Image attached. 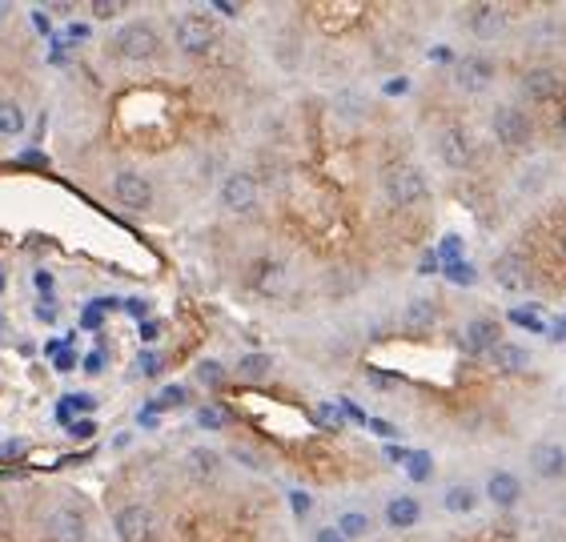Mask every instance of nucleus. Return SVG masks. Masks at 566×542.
I'll return each mask as SVG.
<instances>
[{"instance_id": "f257e3e1", "label": "nucleus", "mask_w": 566, "mask_h": 542, "mask_svg": "<svg viewBox=\"0 0 566 542\" xmlns=\"http://www.w3.org/2000/svg\"><path fill=\"white\" fill-rule=\"evenodd\" d=\"M382 193H386V201L394 209H414V205L426 201V177H422L418 165L394 161V165L382 169Z\"/></svg>"}, {"instance_id": "f03ea898", "label": "nucleus", "mask_w": 566, "mask_h": 542, "mask_svg": "<svg viewBox=\"0 0 566 542\" xmlns=\"http://www.w3.org/2000/svg\"><path fill=\"white\" fill-rule=\"evenodd\" d=\"M109 53H117L129 65H145V61H153L161 53V37H157V29L149 21H129V25H121L113 33Z\"/></svg>"}, {"instance_id": "7ed1b4c3", "label": "nucleus", "mask_w": 566, "mask_h": 542, "mask_svg": "<svg viewBox=\"0 0 566 542\" xmlns=\"http://www.w3.org/2000/svg\"><path fill=\"white\" fill-rule=\"evenodd\" d=\"M173 37H177V49L185 57H205L217 49V25L201 13H181L173 21Z\"/></svg>"}, {"instance_id": "20e7f679", "label": "nucleus", "mask_w": 566, "mask_h": 542, "mask_svg": "<svg viewBox=\"0 0 566 542\" xmlns=\"http://www.w3.org/2000/svg\"><path fill=\"white\" fill-rule=\"evenodd\" d=\"M474 157H478V149H474L470 129H462V125H446V129L438 133V161H442L450 173L470 169Z\"/></svg>"}, {"instance_id": "39448f33", "label": "nucleus", "mask_w": 566, "mask_h": 542, "mask_svg": "<svg viewBox=\"0 0 566 542\" xmlns=\"http://www.w3.org/2000/svg\"><path fill=\"white\" fill-rule=\"evenodd\" d=\"M113 526H117V538L121 542H153L157 538V514L153 506L145 502H129L113 514Z\"/></svg>"}, {"instance_id": "423d86ee", "label": "nucleus", "mask_w": 566, "mask_h": 542, "mask_svg": "<svg viewBox=\"0 0 566 542\" xmlns=\"http://www.w3.org/2000/svg\"><path fill=\"white\" fill-rule=\"evenodd\" d=\"M490 129H494L498 145H506V149H522V145H530V133H534L530 117H526L518 105H498L494 117H490Z\"/></svg>"}, {"instance_id": "0eeeda50", "label": "nucleus", "mask_w": 566, "mask_h": 542, "mask_svg": "<svg viewBox=\"0 0 566 542\" xmlns=\"http://www.w3.org/2000/svg\"><path fill=\"white\" fill-rule=\"evenodd\" d=\"M257 177L253 173H245V169H237V173H229L225 181H221V209L225 213H233V217H241V213H253L257 209Z\"/></svg>"}, {"instance_id": "6e6552de", "label": "nucleus", "mask_w": 566, "mask_h": 542, "mask_svg": "<svg viewBox=\"0 0 566 542\" xmlns=\"http://www.w3.org/2000/svg\"><path fill=\"white\" fill-rule=\"evenodd\" d=\"M89 538V518L81 506H57L45 518V542H85Z\"/></svg>"}, {"instance_id": "1a4fd4ad", "label": "nucleus", "mask_w": 566, "mask_h": 542, "mask_svg": "<svg viewBox=\"0 0 566 542\" xmlns=\"http://www.w3.org/2000/svg\"><path fill=\"white\" fill-rule=\"evenodd\" d=\"M494 286L506 294V298H522V294H530V286H534V278H530V265L518 257V253H502L498 261H494Z\"/></svg>"}, {"instance_id": "9d476101", "label": "nucleus", "mask_w": 566, "mask_h": 542, "mask_svg": "<svg viewBox=\"0 0 566 542\" xmlns=\"http://www.w3.org/2000/svg\"><path fill=\"white\" fill-rule=\"evenodd\" d=\"M113 201H117L121 209H129V213H145V209L153 205V185H149L141 173L125 169V173L113 177Z\"/></svg>"}, {"instance_id": "9b49d317", "label": "nucleus", "mask_w": 566, "mask_h": 542, "mask_svg": "<svg viewBox=\"0 0 566 542\" xmlns=\"http://www.w3.org/2000/svg\"><path fill=\"white\" fill-rule=\"evenodd\" d=\"M522 93H526L530 101H558V97L566 93V77H562L558 69L538 65V69H530V73L522 77Z\"/></svg>"}, {"instance_id": "f8f14e48", "label": "nucleus", "mask_w": 566, "mask_h": 542, "mask_svg": "<svg viewBox=\"0 0 566 542\" xmlns=\"http://www.w3.org/2000/svg\"><path fill=\"white\" fill-rule=\"evenodd\" d=\"M466 29H470V37H478V41H494V37H502V29H506V9H502V5H474V9L466 13Z\"/></svg>"}, {"instance_id": "ddd939ff", "label": "nucleus", "mask_w": 566, "mask_h": 542, "mask_svg": "<svg viewBox=\"0 0 566 542\" xmlns=\"http://www.w3.org/2000/svg\"><path fill=\"white\" fill-rule=\"evenodd\" d=\"M498 322L494 318H474V322H466V330H462V350L466 354H490L502 338H498Z\"/></svg>"}, {"instance_id": "4468645a", "label": "nucleus", "mask_w": 566, "mask_h": 542, "mask_svg": "<svg viewBox=\"0 0 566 542\" xmlns=\"http://www.w3.org/2000/svg\"><path fill=\"white\" fill-rule=\"evenodd\" d=\"M530 470L538 478H562L566 474V450L558 442H538L530 446Z\"/></svg>"}, {"instance_id": "2eb2a0df", "label": "nucleus", "mask_w": 566, "mask_h": 542, "mask_svg": "<svg viewBox=\"0 0 566 542\" xmlns=\"http://www.w3.org/2000/svg\"><path fill=\"white\" fill-rule=\"evenodd\" d=\"M185 470H189V478H193L197 486H209V482L221 474V450H213V446H193V450L185 454Z\"/></svg>"}, {"instance_id": "dca6fc26", "label": "nucleus", "mask_w": 566, "mask_h": 542, "mask_svg": "<svg viewBox=\"0 0 566 542\" xmlns=\"http://www.w3.org/2000/svg\"><path fill=\"white\" fill-rule=\"evenodd\" d=\"M454 81H458L466 93H482V89L494 81V65H490L486 57H466V61H458V69H454Z\"/></svg>"}, {"instance_id": "f3484780", "label": "nucleus", "mask_w": 566, "mask_h": 542, "mask_svg": "<svg viewBox=\"0 0 566 542\" xmlns=\"http://www.w3.org/2000/svg\"><path fill=\"white\" fill-rule=\"evenodd\" d=\"M402 326L410 334H430L438 326V302L434 298H410L402 310Z\"/></svg>"}, {"instance_id": "a211bd4d", "label": "nucleus", "mask_w": 566, "mask_h": 542, "mask_svg": "<svg viewBox=\"0 0 566 542\" xmlns=\"http://www.w3.org/2000/svg\"><path fill=\"white\" fill-rule=\"evenodd\" d=\"M486 498L498 506V510H510L518 498H522V482L510 474V470H494L486 478Z\"/></svg>"}, {"instance_id": "6ab92c4d", "label": "nucleus", "mask_w": 566, "mask_h": 542, "mask_svg": "<svg viewBox=\"0 0 566 542\" xmlns=\"http://www.w3.org/2000/svg\"><path fill=\"white\" fill-rule=\"evenodd\" d=\"M490 366H494L498 374H522V370L530 366V350H522L518 342H498V346L490 350Z\"/></svg>"}, {"instance_id": "aec40b11", "label": "nucleus", "mask_w": 566, "mask_h": 542, "mask_svg": "<svg viewBox=\"0 0 566 542\" xmlns=\"http://www.w3.org/2000/svg\"><path fill=\"white\" fill-rule=\"evenodd\" d=\"M418 518H422V506H418L414 494H398V498L386 502V522H390L394 530H410Z\"/></svg>"}, {"instance_id": "412c9836", "label": "nucleus", "mask_w": 566, "mask_h": 542, "mask_svg": "<svg viewBox=\"0 0 566 542\" xmlns=\"http://www.w3.org/2000/svg\"><path fill=\"white\" fill-rule=\"evenodd\" d=\"M269 374H273V358H269V354H241V358H237V378L261 382V378H269Z\"/></svg>"}, {"instance_id": "4be33fe9", "label": "nucleus", "mask_w": 566, "mask_h": 542, "mask_svg": "<svg viewBox=\"0 0 566 542\" xmlns=\"http://www.w3.org/2000/svg\"><path fill=\"white\" fill-rule=\"evenodd\" d=\"M442 502H446L450 514H470L478 506V490L466 486V482H454V486H446V498Z\"/></svg>"}, {"instance_id": "5701e85b", "label": "nucleus", "mask_w": 566, "mask_h": 542, "mask_svg": "<svg viewBox=\"0 0 566 542\" xmlns=\"http://www.w3.org/2000/svg\"><path fill=\"white\" fill-rule=\"evenodd\" d=\"M346 542L350 538H366L370 534V514H362V510H346V514H338V526H334Z\"/></svg>"}, {"instance_id": "b1692460", "label": "nucleus", "mask_w": 566, "mask_h": 542, "mask_svg": "<svg viewBox=\"0 0 566 542\" xmlns=\"http://www.w3.org/2000/svg\"><path fill=\"white\" fill-rule=\"evenodd\" d=\"M25 133V109L17 101H0V137Z\"/></svg>"}, {"instance_id": "393cba45", "label": "nucleus", "mask_w": 566, "mask_h": 542, "mask_svg": "<svg viewBox=\"0 0 566 542\" xmlns=\"http://www.w3.org/2000/svg\"><path fill=\"white\" fill-rule=\"evenodd\" d=\"M510 322H514L518 330L546 334V322H542V310H538V306H514V310H510Z\"/></svg>"}, {"instance_id": "a878e982", "label": "nucleus", "mask_w": 566, "mask_h": 542, "mask_svg": "<svg viewBox=\"0 0 566 542\" xmlns=\"http://www.w3.org/2000/svg\"><path fill=\"white\" fill-rule=\"evenodd\" d=\"M402 466H406V474H410L414 482H426V478L434 474V458H430L426 450H406V462H402Z\"/></svg>"}, {"instance_id": "bb28decb", "label": "nucleus", "mask_w": 566, "mask_h": 542, "mask_svg": "<svg viewBox=\"0 0 566 542\" xmlns=\"http://www.w3.org/2000/svg\"><path fill=\"white\" fill-rule=\"evenodd\" d=\"M225 378H229V374H225V366H221L217 358H209V362H197V382H201V386H209V390H221V386H225Z\"/></svg>"}, {"instance_id": "cd10ccee", "label": "nucleus", "mask_w": 566, "mask_h": 542, "mask_svg": "<svg viewBox=\"0 0 566 542\" xmlns=\"http://www.w3.org/2000/svg\"><path fill=\"white\" fill-rule=\"evenodd\" d=\"M197 426H201V430H225V426H229V410L217 406V402H209V406L197 410Z\"/></svg>"}, {"instance_id": "c85d7f7f", "label": "nucleus", "mask_w": 566, "mask_h": 542, "mask_svg": "<svg viewBox=\"0 0 566 542\" xmlns=\"http://www.w3.org/2000/svg\"><path fill=\"white\" fill-rule=\"evenodd\" d=\"M446 278H450L454 286H470V282L478 278V269H474L466 257H458V261H450V265H446Z\"/></svg>"}, {"instance_id": "c756f323", "label": "nucleus", "mask_w": 566, "mask_h": 542, "mask_svg": "<svg viewBox=\"0 0 566 542\" xmlns=\"http://www.w3.org/2000/svg\"><path fill=\"white\" fill-rule=\"evenodd\" d=\"M153 402H157V410H173V406H185L189 402V390L185 386H165L161 398H153Z\"/></svg>"}, {"instance_id": "7c9ffc66", "label": "nucleus", "mask_w": 566, "mask_h": 542, "mask_svg": "<svg viewBox=\"0 0 566 542\" xmlns=\"http://www.w3.org/2000/svg\"><path fill=\"white\" fill-rule=\"evenodd\" d=\"M318 422H322L326 430H338V426H342V406L322 402V406H318Z\"/></svg>"}, {"instance_id": "2f4dec72", "label": "nucleus", "mask_w": 566, "mask_h": 542, "mask_svg": "<svg viewBox=\"0 0 566 542\" xmlns=\"http://www.w3.org/2000/svg\"><path fill=\"white\" fill-rule=\"evenodd\" d=\"M69 434H73L77 442H85V438L97 434V422H93V418H73V422H69Z\"/></svg>"}, {"instance_id": "473e14b6", "label": "nucleus", "mask_w": 566, "mask_h": 542, "mask_svg": "<svg viewBox=\"0 0 566 542\" xmlns=\"http://www.w3.org/2000/svg\"><path fill=\"white\" fill-rule=\"evenodd\" d=\"M121 9H125V5H117V0H97L93 17H97V21H113V17H121Z\"/></svg>"}, {"instance_id": "72a5a7b5", "label": "nucleus", "mask_w": 566, "mask_h": 542, "mask_svg": "<svg viewBox=\"0 0 566 542\" xmlns=\"http://www.w3.org/2000/svg\"><path fill=\"white\" fill-rule=\"evenodd\" d=\"M33 282H37L41 298L49 302V298H53V290H57V282H53V274H49V269H37V274H33Z\"/></svg>"}, {"instance_id": "f704fd0d", "label": "nucleus", "mask_w": 566, "mask_h": 542, "mask_svg": "<svg viewBox=\"0 0 566 542\" xmlns=\"http://www.w3.org/2000/svg\"><path fill=\"white\" fill-rule=\"evenodd\" d=\"M25 454V442L21 438H13V442H0V462H17Z\"/></svg>"}, {"instance_id": "c9c22d12", "label": "nucleus", "mask_w": 566, "mask_h": 542, "mask_svg": "<svg viewBox=\"0 0 566 542\" xmlns=\"http://www.w3.org/2000/svg\"><path fill=\"white\" fill-rule=\"evenodd\" d=\"M89 37H93V29H89V25H81V21H73V25H69V37H65V41H69V45H85Z\"/></svg>"}, {"instance_id": "e433bc0d", "label": "nucleus", "mask_w": 566, "mask_h": 542, "mask_svg": "<svg viewBox=\"0 0 566 542\" xmlns=\"http://www.w3.org/2000/svg\"><path fill=\"white\" fill-rule=\"evenodd\" d=\"M33 314H37V322H49V326L57 322V306H53V302H37V310H33Z\"/></svg>"}, {"instance_id": "4c0bfd02", "label": "nucleus", "mask_w": 566, "mask_h": 542, "mask_svg": "<svg viewBox=\"0 0 566 542\" xmlns=\"http://www.w3.org/2000/svg\"><path fill=\"white\" fill-rule=\"evenodd\" d=\"M141 370H145V374H157V370H161V354H157V350H145V354H141Z\"/></svg>"}, {"instance_id": "58836bf2", "label": "nucleus", "mask_w": 566, "mask_h": 542, "mask_svg": "<svg viewBox=\"0 0 566 542\" xmlns=\"http://www.w3.org/2000/svg\"><path fill=\"white\" fill-rule=\"evenodd\" d=\"M366 426H370L374 434H382V438H394V434H398V430H394L386 418H366Z\"/></svg>"}, {"instance_id": "ea45409f", "label": "nucleus", "mask_w": 566, "mask_h": 542, "mask_svg": "<svg viewBox=\"0 0 566 542\" xmlns=\"http://www.w3.org/2000/svg\"><path fill=\"white\" fill-rule=\"evenodd\" d=\"M290 502H294V514H302V518L310 514V494H302V490H294V494H290Z\"/></svg>"}, {"instance_id": "a19ab883", "label": "nucleus", "mask_w": 566, "mask_h": 542, "mask_svg": "<svg viewBox=\"0 0 566 542\" xmlns=\"http://www.w3.org/2000/svg\"><path fill=\"white\" fill-rule=\"evenodd\" d=\"M137 334H141V342H153V338L161 334V322H141V326H137Z\"/></svg>"}, {"instance_id": "79ce46f5", "label": "nucleus", "mask_w": 566, "mask_h": 542, "mask_svg": "<svg viewBox=\"0 0 566 542\" xmlns=\"http://www.w3.org/2000/svg\"><path fill=\"white\" fill-rule=\"evenodd\" d=\"M57 370H61V374L77 370V354H73V350H61V358H57Z\"/></svg>"}, {"instance_id": "37998d69", "label": "nucleus", "mask_w": 566, "mask_h": 542, "mask_svg": "<svg viewBox=\"0 0 566 542\" xmlns=\"http://www.w3.org/2000/svg\"><path fill=\"white\" fill-rule=\"evenodd\" d=\"M69 406H73V410H81V414H89V410H93V406H97V402H93V398H89V394H85V398H81V394H77V398H69Z\"/></svg>"}, {"instance_id": "c03bdc74", "label": "nucleus", "mask_w": 566, "mask_h": 542, "mask_svg": "<svg viewBox=\"0 0 566 542\" xmlns=\"http://www.w3.org/2000/svg\"><path fill=\"white\" fill-rule=\"evenodd\" d=\"M314 542H346V538H342V534H338V530H334V526H322V530H318V538H314Z\"/></svg>"}, {"instance_id": "a18cd8bd", "label": "nucleus", "mask_w": 566, "mask_h": 542, "mask_svg": "<svg viewBox=\"0 0 566 542\" xmlns=\"http://www.w3.org/2000/svg\"><path fill=\"white\" fill-rule=\"evenodd\" d=\"M101 366H105V354H101V350H97V354H89L85 370H89V374H101Z\"/></svg>"}, {"instance_id": "49530a36", "label": "nucleus", "mask_w": 566, "mask_h": 542, "mask_svg": "<svg viewBox=\"0 0 566 542\" xmlns=\"http://www.w3.org/2000/svg\"><path fill=\"white\" fill-rule=\"evenodd\" d=\"M213 5H217V13H225V17H233V13H237V5H229V0H213Z\"/></svg>"}, {"instance_id": "de8ad7c7", "label": "nucleus", "mask_w": 566, "mask_h": 542, "mask_svg": "<svg viewBox=\"0 0 566 542\" xmlns=\"http://www.w3.org/2000/svg\"><path fill=\"white\" fill-rule=\"evenodd\" d=\"M406 89H410V81H406V77H402V81H390V85H386V93H406Z\"/></svg>"}, {"instance_id": "09e8293b", "label": "nucleus", "mask_w": 566, "mask_h": 542, "mask_svg": "<svg viewBox=\"0 0 566 542\" xmlns=\"http://www.w3.org/2000/svg\"><path fill=\"white\" fill-rule=\"evenodd\" d=\"M554 338H558V342H566V314L554 322Z\"/></svg>"}, {"instance_id": "8fccbe9b", "label": "nucleus", "mask_w": 566, "mask_h": 542, "mask_svg": "<svg viewBox=\"0 0 566 542\" xmlns=\"http://www.w3.org/2000/svg\"><path fill=\"white\" fill-rule=\"evenodd\" d=\"M386 458H390V462H406V450H398V446H390V450H386Z\"/></svg>"}, {"instance_id": "3c124183", "label": "nucleus", "mask_w": 566, "mask_h": 542, "mask_svg": "<svg viewBox=\"0 0 566 542\" xmlns=\"http://www.w3.org/2000/svg\"><path fill=\"white\" fill-rule=\"evenodd\" d=\"M9 13V5H5V0H0V17H5Z\"/></svg>"}, {"instance_id": "603ef678", "label": "nucleus", "mask_w": 566, "mask_h": 542, "mask_svg": "<svg viewBox=\"0 0 566 542\" xmlns=\"http://www.w3.org/2000/svg\"><path fill=\"white\" fill-rule=\"evenodd\" d=\"M558 237H562V245H566V225H562V229H558Z\"/></svg>"}, {"instance_id": "864d4df0", "label": "nucleus", "mask_w": 566, "mask_h": 542, "mask_svg": "<svg viewBox=\"0 0 566 542\" xmlns=\"http://www.w3.org/2000/svg\"><path fill=\"white\" fill-rule=\"evenodd\" d=\"M0 290H5V278H0Z\"/></svg>"}, {"instance_id": "5fc2aeb1", "label": "nucleus", "mask_w": 566, "mask_h": 542, "mask_svg": "<svg viewBox=\"0 0 566 542\" xmlns=\"http://www.w3.org/2000/svg\"><path fill=\"white\" fill-rule=\"evenodd\" d=\"M0 326H5V318H0Z\"/></svg>"}]
</instances>
